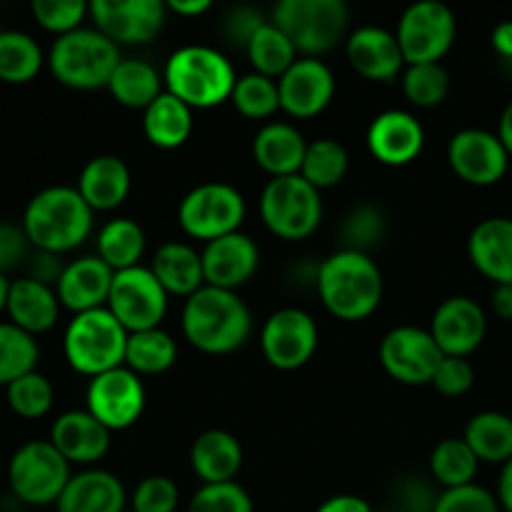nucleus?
Returning a JSON list of instances; mask_svg holds the SVG:
<instances>
[{
    "mask_svg": "<svg viewBox=\"0 0 512 512\" xmlns=\"http://www.w3.org/2000/svg\"><path fill=\"white\" fill-rule=\"evenodd\" d=\"M185 340L205 355H230L253 335V313L233 290L203 285L185 298L180 313Z\"/></svg>",
    "mask_w": 512,
    "mask_h": 512,
    "instance_id": "f257e3e1",
    "label": "nucleus"
},
{
    "mask_svg": "<svg viewBox=\"0 0 512 512\" xmlns=\"http://www.w3.org/2000/svg\"><path fill=\"white\" fill-rule=\"evenodd\" d=\"M315 288L325 310L345 323L368 320L383 303V273L368 253L340 248L318 265Z\"/></svg>",
    "mask_w": 512,
    "mask_h": 512,
    "instance_id": "f03ea898",
    "label": "nucleus"
},
{
    "mask_svg": "<svg viewBox=\"0 0 512 512\" xmlns=\"http://www.w3.org/2000/svg\"><path fill=\"white\" fill-rule=\"evenodd\" d=\"M20 225L35 250L63 255L88 240L93 230V208L85 203L78 188L50 185L28 200Z\"/></svg>",
    "mask_w": 512,
    "mask_h": 512,
    "instance_id": "7ed1b4c3",
    "label": "nucleus"
},
{
    "mask_svg": "<svg viewBox=\"0 0 512 512\" xmlns=\"http://www.w3.org/2000/svg\"><path fill=\"white\" fill-rule=\"evenodd\" d=\"M165 90L193 110H210L233 95L238 75L233 63L210 45H183L165 60Z\"/></svg>",
    "mask_w": 512,
    "mask_h": 512,
    "instance_id": "20e7f679",
    "label": "nucleus"
},
{
    "mask_svg": "<svg viewBox=\"0 0 512 512\" xmlns=\"http://www.w3.org/2000/svg\"><path fill=\"white\" fill-rule=\"evenodd\" d=\"M120 45L98 28H78L55 38L48 53V68L60 85L73 90L108 88L120 65Z\"/></svg>",
    "mask_w": 512,
    "mask_h": 512,
    "instance_id": "39448f33",
    "label": "nucleus"
},
{
    "mask_svg": "<svg viewBox=\"0 0 512 512\" xmlns=\"http://www.w3.org/2000/svg\"><path fill=\"white\" fill-rule=\"evenodd\" d=\"M130 333L108 308L73 315L63 335V353L70 368L88 378L123 368Z\"/></svg>",
    "mask_w": 512,
    "mask_h": 512,
    "instance_id": "423d86ee",
    "label": "nucleus"
},
{
    "mask_svg": "<svg viewBox=\"0 0 512 512\" xmlns=\"http://www.w3.org/2000/svg\"><path fill=\"white\" fill-rule=\"evenodd\" d=\"M273 23L303 58H318L343 40L350 10L343 0H280L273 10Z\"/></svg>",
    "mask_w": 512,
    "mask_h": 512,
    "instance_id": "0eeeda50",
    "label": "nucleus"
},
{
    "mask_svg": "<svg viewBox=\"0 0 512 512\" xmlns=\"http://www.w3.org/2000/svg\"><path fill=\"white\" fill-rule=\"evenodd\" d=\"M260 218L283 240H305L323 220V198L303 175L270 178L260 193Z\"/></svg>",
    "mask_w": 512,
    "mask_h": 512,
    "instance_id": "6e6552de",
    "label": "nucleus"
},
{
    "mask_svg": "<svg viewBox=\"0 0 512 512\" xmlns=\"http://www.w3.org/2000/svg\"><path fill=\"white\" fill-rule=\"evenodd\" d=\"M248 215L243 193L223 180L195 185L178 205V223L193 240L213 243L230 233H238Z\"/></svg>",
    "mask_w": 512,
    "mask_h": 512,
    "instance_id": "1a4fd4ad",
    "label": "nucleus"
},
{
    "mask_svg": "<svg viewBox=\"0 0 512 512\" xmlns=\"http://www.w3.org/2000/svg\"><path fill=\"white\" fill-rule=\"evenodd\" d=\"M70 478V463L50 440H28L10 455L8 485L25 505L43 508L58 503Z\"/></svg>",
    "mask_w": 512,
    "mask_h": 512,
    "instance_id": "9d476101",
    "label": "nucleus"
},
{
    "mask_svg": "<svg viewBox=\"0 0 512 512\" xmlns=\"http://www.w3.org/2000/svg\"><path fill=\"white\" fill-rule=\"evenodd\" d=\"M455 33L458 20L448 5L438 0H420L400 15L395 38L403 50L405 65H423L440 63L453 48Z\"/></svg>",
    "mask_w": 512,
    "mask_h": 512,
    "instance_id": "9b49d317",
    "label": "nucleus"
},
{
    "mask_svg": "<svg viewBox=\"0 0 512 512\" xmlns=\"http://www.w3.org/2000/svg\"><path fill=\"white\" fill-rule=\"evenodd\" d=\"M168 298L163 285L145 265L120 270L113 278L108 305L105 308L118 318L128 333H143V330L160 328L165 313H168Z\"/></svg>",
    "mask_w": 512,
    "mask_h": 512,
    "instance_id": "f8f14e48",
    "label": "nucleus"
},
{
    "mask_svg": "<svg viewBox=\"0 0 512 512\" xmlns=\"http://www.w3.org/2000/svg\"><path fill=\"white\" fill-rule=\"evenodd\" d=\"M318 323L300 308H280L260 328V350L275 370H298L318 350Z\"/></svg>",
    "mask_w": 512,
    "mask_h": 512,
    "instance_id": "ddd939ff",
    "label": "nucleus"
},
{
    "mask_svg": "<svg viewBox=\"0 0 512 512\" xmlns=\"http://www.w3.org/2000/svg\"><path fill=\"white\" fill-rule=\"evenodd\" d=\"M145 385L130 368H115L90 378L85 390V410L110 433L133 428L145 410Z\"/></svg>",
    "mask_w": 512,
    "mask_h": 512,
    "instance_id": "4468645a",
    "label": "nucleus"
},
{
    "mask_svg": "<svg viewBox=\"0 0 512 512\" xmlns=\"http://www.w3.org/2000/svg\"><path fill=\"white\" fill-rule=\"evenodd\" d=\"M378 355L385 373L403 385H430L440 360L445 358L430 330L418 325H398L388 330L380 340Z\"/></svg>",
    "mask_w": 512,
    "mask_h": 512,
    "instance_id": "2eb2a0df",
    "label": "nucleus"
},
{
    "mask_svg": "<svg viewBox=\"0 0 512 512\" xmlns=\"http://www.w3.org/2000/svg\"><path fill=\"white\" fill-rule=\"evenodd\" d=\"M168 5L163 0H93L90 18L115 45H145L158 38Z\"/></svg>",
    "mask_w": 512,
    "mask_h": 512,
    "instance_id": "dca6fc26",
    "label": "nucleus"
},
{
    "mask_svg": "<svg viewBox=\"0 0 512 512\" xmlns=\"http://www.w3.org/2000/svg\"><path fill=\"white\" fill-rule=\"evenodd\" d=\"M448 163L453 173L468 185L490 188L508 173L510 153L498 133L483 128H465L450 138Z\"/></svg>",
    "mask_w": 512,
    "mask_h": 512,
    "instance_id": "f3484780",
    "label": "nucleus"
},
{
    "mask_svg": "<svg viewBox=\"0 0 512 512\" xmlns=\"http://www.w3.org/2000/svg\"><path fill=\"white\" fill-rule=\"evenodd\" d=\"M428 330L445 358H468L483 345L488 318L478 300L453 295L435 308Z\"/></svg>",
    "mask_w": 512,
    "mask_h": 512,
    "instance_id": "a211bd4d",
    "label": "nucleus"
},
{
    "mask_svg": "<svg viewBox=\"0 0 512 512\" xmlns=\"http://www.w3.org/2000/svg\"><path fill=\"white\" fill-rule=\"evenodd\" d=\"M280 110L308 120L323 113L335 95V75L320 58H298L278 80Z\"/></svg>",
    "mask_w": 512,
    "mask_h": 512,
    "instance_id": "6ab92c4d",
    "label": "nucleus"
},
{
    "mask_svg": "<svg viewBox=\"0 0 512 512\" xmlns=\"http://www.w3.org/2000/svg\"><path fill=\"white\" fill-rule=\"evenodd\" d=\"M365 143L378 163L403 168L423 153L425 128L408 110H385L368 125Z\"/></svg>",
    "mask_w": 512,
    "mask_h": 512,
    "instance_id": "aec40b11",
    "label": "nucleus"
},
{
    "mask_svg": "<svg viewBox=\"0 0 512 512\" xmlns=\"http://www.w3.org/2000/svg\"><path fill=\"white\" fill-rule=\"evenodd\" d=\"M200 258H203L205 285L238 293V288L250 283L253 275L258 273L260 250L250 235L238 230V233L213 240V243H205Z\"/></svg>",
    "mask_w": 512,
    "mask_h": 512,
    "instance_id": "412c9836",
    "label": "nucleus"
},
{
    "mask_svg": "<svg viewBox=\"0 0 512 512\" xmlns=\"http://www.w3.org/2000/svg\"><path fill=\"white\" fill-rule=\"evenodd\" d=\"M345 55L355 73L375 83H390L405 68L403 50L395 33L378 25H363L353 30L345 40Z\"/></svg>",
    "mask_w": 512,
    "mask_h": 512,
    "instance_id": "4be33fe9",
    "label": "nucleus"
},
{
    "mask_svg": "<svg viewBox=\"0 0 512 512\" xmlns=\"http://www.w3.org/2000/svg\"><path fill=\"white\" fill-rule=\"evenodd\" d=\"M115 270H110L98 255H83L65 263L55 293L63 308L78 313L98 310L108 305L110 288H113Z\"/></svg>",
    "mask_w": 512,
    "mask_h": 512,
    "instance_id": "5701e85b",
    "label": "nucleus"
},
{
    "mask_svg": "<svg viewBox=\"0 0 512 512\" xmlns=\"http://www.w3.org/2000/svg\"><path fill=\"white\" fill-rule=\"evenodd\" d=\"M50 443L70 465L90 468L110 450V430L88 410H68L50 428Z\"/></svg>",
    "mask_w": 512,
    "mask_h": 512,
    "instance_id": "b1692460",
    "label": "nucleus"
},
{
    "mask_svg": "<svg viewBox=\"0 0 512 512\" xmlns=\"http://www.w3.org/2000/svg\"><path fill=\"white\" fill-rule=\"evenodd\" d=\"M468 258L495 285H512V218H485L468 238Z\"/></svg>",
    "mask_w": 512,
    "mask_h": 512,
    "instance_id": "393cba45",
    "label": "nucleus"
},
{
    "mask_svg": "<svg viewBox=\"0 0 512 512\" xmlns=\"http://www.w3.org/2000/svg\"><path fill=\"white\" fill-rule=\"evenodd\" d=\"M60 300L53 285H45L40 280L25 278L10 280L8 303H5V313H8L10 323L18 325L20 330L30 335L48 333L60 315Z\"/></svg>",
    "mask_w": 512,
    "mask_h": 512,
    "instance_id": "a878e982",
    "label": "nucleus"
},
{
    "mask_svg": "<svg viewBox=\"0 0 512 512\" xmlns=\"http://www.w3.org/2000/svg\"><path fill=\"white\" fill-rule=\"evenodd\" d=\"M308 140L303 138L293 123H265L253 138V160L270 178H288L300 175Z\"/></svg>",
    "mask_w": 512,
    "mask_h": 512,
    "instance_id": "bb28decb",
    "label": "nucleus"
},
{
    "mask_svg": "<svg viewBox=\"0 0 512 512\" xmlns=\"http://www.w3.org/2000/svg\"><path fill=\"white\" fill-rule=\"evenodd\" d=\"M55 505L58 512H125L128 495L118 475L100 468H85L70 478Z\"/></svg>",
    "mask_w": 512,
    "mask_h": 512,
    "instance_id": "cd10ccee",
    "label": "nucleus"
},
{
    "mask_svg": "<svg viewBox=\"0 0 512 512\" xmlns=\"http://www.w3.org/2000/svg\"><path fill=\"white\" fill-rule=\"evenodd\" d=\"M130 168L118 155H95L83 165L78 178V193L85 203L93 208V213H108L120 208L130 195Z\"/></svg>",
    "mask_w": 512,
    "mask_h": 512,
    "instance_id": "c85d7f7f",
    "label": "nucleus"
},
{
    "mask_svg": "<svg viewBox=\"0 0 512 512\" xmlns=\"http://www.w3.org/2000/svg\"><path fill=\"white\" fill-rule=\"evenodd\" d=\"M190 468L203 485L235 483L243 468V445L228 430H205L190 448Z\"/></svg>",
    "mask_w": 512,
    "mask_h": 512,
    "instance_id": "c756f323",
    "label": "nucleus"
},
{
    "mask_svg": "<svg viewBox=\"0 0 512 512\" xmlns=\"http://www.w3.org/2000/svg\"><path fill=\"white\" fill-rule=\"evenodd\" d=\"M148 268L153 270V275L168 295L190 298L205 285L200 250H195L190 243H183V240H170V243L160 245L153 253Z\"/></svg>",
    "mask_w": 512,
    "mask_h": 512,
    "instance_id": "7c9ffc66",
    "label": "nucleus"
},
{
    "mask_svg": "<svg viewBox=\"0 0 512 512\" xmlns=\"http://www.w3.org/2000/svg\"><path fill=\"white\" fill-rule=\"evenodd\" d=\"M193 108L165 90L158 100L143 110V133L150 145L160 150H175L193 135Z\"/></svg>",
    "mask_w": 512,
    "mask_h": 512,
    "instance_id": "2f4dec72",
    "label": "nucleus"
},
{
    "mask_svg": "<svg viewBox=\"0 0 512 512\" xmlns=\"http://www.w3.org/2000/svg\"><path fill=\"white\" fill-rule=\"evenodd\" d=\"M165 80L158 73L155 65H150L148 60L128 58L120 60V65L115 68L113 78H110L108 90L120 105L133 110H145L153 100H158L165 93Z\"/></svg>",
    "mask_w": 512,
    "mask_h": 512,
    "instance_id": "473e14b6",
    "label": "nucleus"
},
{
    "mask_svg": "<svg viewBox=\"0 0 512 512\" xmlns=\"http://www.w3.org/2000/svg\"><path fill=\"white\" fill-rule=\"evenodd\" d=\"M463 440L480 463L505 465L512 460V418L498 410H485L470 418Z\"/></svg>",
    "mask_w": 512,
    "mask_h": 512,
    "instance_id": "72a5a7b5",
    "label": "nucleus"
},
{
    "mask_svg": "<svg viewBox=\"0 0 512 512\" xmlns=\"http://www.w3.org/2000/svg\"><path fill=\"white\" fill-rule=\"evenodd\" d=\"M245 53H248L250 65H253V73L265 75V78L280 80L290 70V65L298 60V50L290 43L288 35L273 23V20H265L258 30L253 33V38L245 45Z\"/></svg>",
    "mask_w": 512,
    "mask_h": 512,
    "instance_id": "f704fd0d",
    "label": "nucleus"
},
{
    "mask_svg": "<svg viewBox=\"0 0 512 512\" xmlns=\"http://www.w3.org/2000/svg\"><path fill=\"white\" fill-rule=\"evenodd\" d=\"M98 258L108 265L110 270L120 273L140 265L145 253V230L130 218H115L100 228L98 240Z\"/></svg>",
    "mask_w": 512,
    "mask_h": 512,
    "instance_id": "c9c22d12",
    "label": "nucleus"
},
{
    "mask_svg": "<svg viewBox=\"0 0 512 512\" xmlns=\"http://www.w3.org/2000/svg\"><path fill=\"white\" fill-rule=\"evenodd\" d=\"M48 58L38 40L23 30H0V80L10 85L30 83Z\"/></svg>",
    "mask_w": 512,
    "mask_h": 512,
    "instance_id": "e433bc0d",
    "label": "nucleus"
},
{
    "mask_svg": "<svg viewBox=\"0 0 512 512\" xmlns=\"http://www.w3.org/2000/svg\"><path fill=\"white\" fill-rule=\"evenodd\" d=\"M178 360V343L163 328L130 333L125 350V368L135 375H160L170 370Z\"/></svg>",
    "mask_w": 512,
    "mask_h": 512,
    "instance_id": "4c0bfd02",
    "label": "nucleus"
},
{
    "mask_svg": "<svg viewBox=\"0 0 512 512\" xmlns=\"http://www.w3.org/2000/svg\"><path fill=\"white\" fill-rule=\"evenodd\" d=\"M478 455L463 438H445L430 453V473L445 490L473 485L478 475Z\"/></svg>",
    "mask_w": 512,
    "mask_h": 512,
    "instance_id": "58836bf2",
    "label": "nucleus"
},
{
    "mask_svg": "<svg viewBox=\"0 0 512 512\" xmlns=\"http://www.w3.org/2000/svg\"><path fill=\"white\" fill-rule=\"evenodd\" d=\"M38 358L40 348L35 335L25 333L10 320H0V385L8 388L18 378L33 373Z\"/></svg>",
    "mask_w": 512,
    "mask_h": 512,
    "instance_id": "ea45409f",
    "label": "nucleus"
},
{
    "mask_svg": "<svg viewBox=\"0 0 512 512\" xmlns=\"http://www.w3.org/2000/svg\"><path fill=\"white\" fill-rule=\"evenodd\" d=\"M348 165L350 158L343 143L333 138H318L308 143L300 175L318 190L335 188L348 175Z\"/></svg>",
    "mask_w": 512,
    "mask_h": 512,
    "instance_id": "a19ab883",
    "label": "nucleus"
},
{
    "mask_svg": "<svg viewBox=\"0 0 512 512\" xmlns=\"http://www.w3.org/2000/svg\"><path fill=\"white\" fill-rule=\"evenodd\" d=\"M230 103L243 118L248 120H268L280 110L278 80L265 78L260 73L240 75L235 83Z\"/></svg>",
    "mask_w": 512,
    "mask_h": 512,
    "instance_id": "79ce46f5",
    "label": "nucleus"
},
{
    "mask_svg": "<svg viewBox=\"0 0 512 512\" xmlns=\"http://www.w3.org/2000/svg\"><path fill=\"white\" fill-rule=\"evenodd\" d=\"M5 398H8L10 410L23 420H40L50 413L55 403L53 383L45 378L43 373L33 370V373L23 375L15 383L5 388Z\"/></svg>",
    "mask_w": 512,
    "mask_h": 512,
    "instance_id": "37998d69",
    "label": "nucleus"
},
{
    "mask_svg": "<svg viewBox=\"0 0 512 512\" xmlns=\"http://www.w3.org/2000/svg\"><path fill=\"white\" fill-rule=\"evenodd\" d=\"M403 93L415 108H435L450 93V75L443 63L405 65Z\"/></svg>",
    "mask_w": 512,
    "mask_h": 512,
    "instance_id": "c03bdc74",
    "label": "nucleus"
},
{
    "mask_svg": "<svg viewBox=\"0 0 512 512\" xmlns=\"http://www.w3.org/2000/svg\"><path fill=\"white\" fill-rule=\"evenodd\" d=\"M30 10L40 28L60 38V35L83 28L85 15H90V3H83V0H33Z\"/></svg>",
    "mask_w": 512,
    "mask_h": 512,
    "instance_id": "a18cd8bd",
    "label": "nucleus"
},
{
    "mask_svg": "<svg viewBox=\"0 0 512 512\" xmlns=\"http://www.w3.org/2000/svg\"><path fill=\"white\" fill-rule=\"evenodd\" d=\"M185 512H255L248 490L238 483L200 485Z\"/></svg>",
    "mask_w": 512,
    "mask_h": 512,
    "instance_id": "49530a36",
    "label": "nucleus"
},
{
    "mask_svg": "<svg viewBox=\"0 0 512 512\" xmlns=\"http://www.w3.org/2000/svg\"><path fill=\"white\" fill-rule=\"evenodd\" d=\"M180 503V490L168 475H148L130 495L133 512H175Z\"/></svg>",
    "mask_w": 512,
    "mask_h": 512,
    "instance_id": "de8ad7c7",
    "label": "nucleus"
},
{
    "mask_svg": "<svg viewBox=\"0 0 512 512\" xmlns=\"http://www.w3.org/2000/svg\"><path fill=\"white\" fill-rule=\"evenodd\" d=\"M385 233V218L378 208L373 205H360L353 213L345 218L343 225V238L345 248L348 250H360V253H368L370 245L380 243Z\"/></svg>",
    "mask_w": 512,
    "mask_h": 512,
    "instance_id": "09e8293b",
    "label": "nucleus"
},
{
    "mask_svg": "<svg viewBox=\"0 0 512 512\" xmlns=\"http://www.w3.org/2000/svg\"><path fill=\"white\" fill-rule=\"evenodd\" d=\"M430 512H503L498 495L490 493L483 485H463V488L443 490L435 498Z\"/></svg>",
    "mask_w": 512,
    "mask_h": 512,
    "instance_id": "8fccbe9b",
    "label": "nucleus"
},
{
    "mask_svg": "<svg viewBox=\"0 0 512 512\" xmlns=\"http://www.w3.org/2000/svg\"><path fill=\"white\" fill-rule=\"evenodd\" d=\"M475 383V370L468 358H443L433 375V388L445 398H460Z\"/></svg>",
    "mask_w": 512,
    "mask_h": 512,
    "instance_id": "3c124183",
    "label": "nucleus"
},
{
    "mask_svg": "<svg viewBox=\"0 0 512 512\" xmlns=\"http://www.w3.org/2000/svg\"><path fill=\"white\" fill-rule=\"evenodd\" d=\"M30 240L23 225L0 223V273H8L15 265L23 263L30 253Z\"/></svg>",
    "mask_w": 512,
    "mask_h": 512,
    "instance_id": "603ef678",
    "label": "nucleus"
},
{
    "mask_svg": "<svg viewBox=\"0 0 512 512\" xmlns=\"http://www.w3.org/2000/svg\"><path fill=\"white\" fill-rule=\"evenodd\" d=\"M263 23H265V18L258 13V10L243 5V8H235L233 13L228 15V20H225V30H228V35L233 43H240L245 48V45H248V40L253 38L255 30H258Z\"/></svg>",
    "mask_w": 512,
    "mask_h": 512,
    "instance_id": "864d4df0",
    "label": "nucleus"
},
{
    "mask_svg": "<svg viewBox=\"0 0 512 512\" xmlns=\"http://www.w3.org/2000/svg\"><path fill=\"white\" fill-rule=\"evenodd\" d=\"M63 268L65 265L60 263V255H53V253H35L33 260H30V278L40 280V283L45 285H58L60 275H63Z\"/></svg>",
    "mask_w": 512,
    "mask_h": 512,
    "instance_id": "5fc2aeb1",
    "label": "nucleus"
},
{
    "mask_svg": "<svg viewBox=\"0 0 512 512\" xmlns=\"http://www.w3.org/2000/svg\"><path fill=\"white\" fill-rule=\"evenodd\" d=\"M315 512H373V508H370L368 500L360 498V495L343 493V495H333V498L323 500Z\"/></svg>",
    "mask_w": 512,
    "mask_h": 512,
    "instance_id": "6e6d98bb",
    "label": "nucleus"
},
{
    "mask_svg": "<svg viewBox=\"0 0 512 512\" xmlns=\"http://www.w3.org/2000/svg\"><path fill=\"white\" fill-rule=\"evenodd\" d=\"M490 40H493L495 53L503 60H508V63H512V20H503L500 25H495L493 38Z\"/></svg>",
    "mask_w": 512,
    "mask_h": 512,
    "instance_id": "4d7b16f0",
    "label": "nucleus"
},
{
    "mask_svg": "<svg viewBox=\"0 0 512 512\" xmlns=\"http://www.w3.org/2000/svg\"><path fill=\"white\" fill-rule=\"evenodd\" d=\"M168 10L175 15H183V18H195V15H203L213 8L210 0H168Z\"/></svg>",
    "mask_w": 512,
    "mask_h": 512,
    "instance_id": "13d9d810",
    "label": "nucleus"
},
{
    "mask_svg": "<svg viewBox=\"0 0 512 512\" xmlns=\"http://www.w3.org/2000/svg\"><path fill=\"white\" fill-rule=\"evenodd\" d=\"M493 313L500 320H512V285H495Z\"/></svg>",
    "mask_w": 512,
    "mask_h": 512,
    "instance_id": "bf43d9fd",
    "label": "nucleus"
},
{
    "mask_svg": "<svg viewBox=\"0 0 512 512\" xmlns=\"http://www.w3.org/2000/svg\"><path fill=\"white\" fill-rule=\"evenodd\" d=\"M498 503L503 512H512V460L503 465L498 480Z\"/></svg>",
    "mask_w": 512,
    "mask_h": 512,
    "instance_id": "052dcab7",
    "label": "nucleus"
},
{
    "mask_svg": "<svg viewBox=\"0 0 512 512\" xmlns=\"http://www.w3.org/2000/svg\"><path fill=\"white\" fill-rule=\"evenodd\" d=\"M498 138L503 140L505 150L510 153L512 158V100L508 105H505L503 115H500V125H498Z\"/></svg>",
    "mask_w": 512,
    "mask_h": 512,
    "instance_id": "680f3d73",
    "label": "nucleus"
},
{
    "mask_svg": "<svg viewBox=\"0 0 512 512\" xmlns=\"http://www.w3.org/2000/svg\"><path fill=\"white\" fill-rule=\"evenodd\" d=\"M8 290H10V280L8 275L0 273V313L5 310V303H8Z\"/></svg>",
    "mask_w": 512,
    "mask_h": 512,
    "instance_id": "e2e57ef3",
    "label": "nucleus"
},
{
    "mask_svg": "<svg viewBox=\"0 0 512 512\" xmlns=\"http://www.w3.org/2000/svg\"><path fill=\"white\" fill-rule=\"evenodd\" d=\"M10 512H28V510H10Z\"/></svg>",
    "mask_w": 512,
    "mask_h": 512,
    "instance_id": "0e129e2a",
    "label": "nucleus"
},
{
    "mask_svg": "<svg viewBox=\"0 0 512 512\" xmlns=\"http://www.w3.org/2000/svg\"><path fill=\"white\" fill-rule=\"evenodd\" d=\"M390 512H408V510H390Z\"/></svg>",
    "mask_w": 512,
    "mask_h": 512,
    "instance_id": "69168bd1",
    "label": "nucleus"
}]
</instances>
